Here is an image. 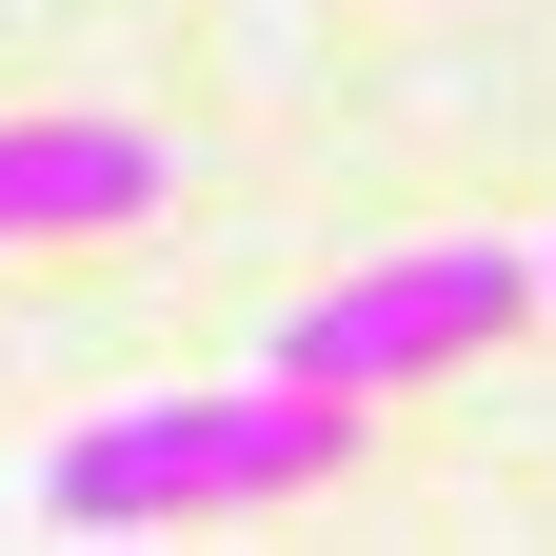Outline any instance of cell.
I'll return each mask as SVG.
<instances>
[{"label":"cell","mask_w":556,"mask_h":556,"mask_svg":"<svg viewBox=\"0 0 556 556\" xmlns=\"http://www.w3.org/2000/svg\"><path fill=\"white\" fill-rule=\"evenodd\" d=\"M517 318H536V258H517V239H417V258L318 278L258 358H278V378H318V397H378V378H457V358H497Z\"/></svg>","instance_id":"cell-2"},{"label":"cell","mask_w":556,"mask_h":556,"mask_svg":"<svg viewBox=\"0 0 556 556\" xmlns=\"http://www.w3.org/2000/svg\"><path fill=\"white\" fill-rule=\"evenodd\" d=\"M358 477V397H318V378H179V397H119L80 417V438L40 457V517L60 536H179V517H258V497H338Z\"/></svg>","instance_id":"cell-1"},{"label":"cell","mask_w":556,"mask_h":556,"mask_svg":"<svg viewBox=\"0 0 556 556\" xmlns=\"http://www.w3.org/2000/svg\"><path fill=\"white\" fill-rule=\"evenodd\" d=\"M160 139L139 119H0V239H119V219H160Z\"/></svg>","instance_id":"cell-3"},{"label":"cell","mask_w":556,"mask_h":556,"mask_svg":"<svg viewBox=\"0 0 556 556\" xmlns=\"http://www.w3.org/2000/svg\"><path fill=\"white\" fill-rule=\"evenodd\" d=\"M536 278H556V258H536Z\"/></svg>","instance_id":"cell-4"}]
</instances>
